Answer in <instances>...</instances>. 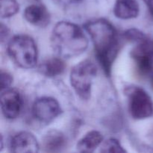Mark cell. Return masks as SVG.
<instances>
[{
  "instance_id": "cell-1",
  "label": "cell",
  "mask_w": 153,
  "mask_h": 153,
  "mask_svg": "<svg viewBox=\"0 0 153 153\" xmlns=\"http://www.w3.org/2000/svg\"><path fill=\"white\" fill-rule=\"evenodd\" d=\"M85 28L91 36L97 57L105 73L110 76L120 49L117 30L109 21L104 19L87 22Z\"/></svg>"
},
{
  "instance_id": "cell-2",
  "label": "cell",
  "mask_w": 153,
  "mask_h": 153,
  "mask_svg": "<svg viewBox=\"0 0 153 153\" xmlns=\"http://www.w3.org/2000/svg\"><path fill=\"white\" fill-rule=\"evenodd\" d=\"M50 41L55 53L65 58L79 56L88 46V40L82 28L67 21H61L55 25Z\"/></svg>"
},
{
  "instance_id": "cell-3",
  "label": "cell",
  "mask_w": 153,
  "mask_h": 153,
  "mask_svg": "<svg viewBox=\"0 0 153 153\" xmlns=\"http://www.w3.org/2000/svg\"><path fill=\"white\" fill-rule=\"evenodd\" d=\"M7 53L16 65L22 69H31L37 61V45L28 35H16L9 41Z\"/></svg>"
},
{
  "instance_id": "cell-4",
  "label": "cell",
  "mask_w": 153,
  "mask_h": 153,
  "mask_svg": "<svg viewBox=\"0 0 153 153\" xmlns=\"http://www.w3.org/2000/svg\"><path fill=\"white\" fill-rule=\"evenodd\" d=\"M97 73V67L90 59L81 61L72 69L70 84L82 100H88L91 97L93 81Z\"/></svg>"
},
{
  "instance_id": "cell-5",
  "label": "cell",
  "mask_w": 153,
  "mask_h": 153,
  "mask_svg": "<svg viewBox=\"0 0 153 153\" xmlns=\"http://www.w3.org/2000/svg\"><path fill=\"white\" fill-rule=\"evenodd\" d=\"M128 111L134 120H143L153 115V102L150 96L140 87L130 85L125 88Z\"/></svg>"
},
{
  "instance_id": "cell-6",
  "label": "cell",
  "mask_w": 153,
  "mask_h": 153,
  "mask_svg": "<svg viewBox=\"0 0 153 153\" xmlns=\"http://www.w3.org/2000/svg\"><path fill=\"white\" fill-rule=\"evenodd\" d=\"M130 52L138 73L148 76L153 72V41L148 37L136 43Z\"/></svg>"
},
{
  "instance_id": "cell-7",
  "label": "cell",
  "mask_w": 153,
  "mask_h": 153,
  "mask_svg": "<svg viewBox=\"0 0 153 153\" xmlns=\"http://www.w3.org/2000/svg\"><path fill=\"white\" fill-rule=\"evenodd\" d=\"M61 112L58 102L52 97H42L36 100L33 105V114L40 122H51Z\"/></svg>"
},
{
  "instance_id": "cell-8",
  "label": "cell",
  "mask_w": 153,
  "mask_h": 153,
  "mask_svg": "<svg viewBox=\"0 0 153 153\" xmlns=\"http://www.w3.org/2000/svg\"><path fill=\"white\" fill-rule=\"evenodd\" d=\"M22 98L19 92L13 89H5L1 94V108L7 119H15L22 108Z\"/></svg>"
},
{
  "instance_id": "cell-9",
  "label": "cell",
  "mask_w": 153,
  "mask_h": 153,
  "mask_svg": "<svg viewBox=\"0 0 153 153\" xmlns=\"http://www.w3.org/2000/svg\"><path fill=\"white\" fill-rule=\"evenodd\" d=\"M39 143L33 134L28 131L17 133L10 143V149L14 153H36L39 151Z\"/></svg>"
},
{
  "instance_id": "cell-10",
  "label": "cell",
  "mask_w": 153,
  "mask_h": 153,
  "mask_svg": "<svg viewBox=\"0 0 153 153\" xmlns=\"http://www.w3.org/2000/svg\"><path fill=\"white\" fill-rule=\"evenodd\" d=\"M41 144L44 152H59L67 146V139L61 131L50 130L43 135Z\"/></svg>"
},
{
  "instance_id": "cell-11",
  "label": "cell",
  "mask_w": 153,
  "mask_h": 153,
  "mask_svg": "<svg viewBox=\"0 0 153 153\" xmlns=\"http://www.w3.org/2000/svg\"><path fill=\"white\" fill-rule=\"evenodd\" d=\"M24 17L29 23L37 26L45 27L49 22V14L43 6L31 4L24 11Z\"/></svg>"
},
{
  "instance_id": "cell-12",
  "label": "cell",
  "mask_w": 153,
  "mask_h": 153,
  "mask_svg": "<svg viewBox=\"0 0 153 153\" xmlns=\"http://www.w3.org/2000/svg\"><path fill=\"white\" fill-rule=\"evenodd\" d=\"M114 13L119 19L136 18L139 14L138 2L137 0H116Z\"/></svg>"
},
{
  "instance_id": "cell-13",
  "label": "cell",
  "mask_w": 153,
  "mask_h": 153,
  "mask_svg": "<svg viewBox=\"0 0 153 153\" xmlns=\"http://www.w3.org/2000/svg\"><path fill=\"white\" fill-rule=\"evenodd\" d=\"M103 140L102 135L98 131H89L87 133L76 145V149L80 152H93Z\"/></svg>"
},
{
  "instance_id": "cell-14",
  "label": "cell",
  "mask_w": 153,
  "mask_h": 153,
  "mask_svg": "<svg viewBox=\"0 0 153 153\" xmlns=\"http://www.w3.org/2000/svg\"><path fill=\"white\" fill-rule=\"evenodd\" d=\"M66 65L62 59L58 58H51L43 61L39 67L40 73L47 77H55L62 74Z\"/></svg>"
},
{
  "instance_id": "cell-15",
  "label": "cell",
  "mask_w": 153,
  "mask_h": 153,
  "mask_svg": "<svg viewBox=\"0 0 153 153\" xmlns=\"http://www.w3.org/2000/svg\"><path fill=\"white\" fill-rule=\"evenodd\" d=\"M1 17L8 18L19 11V4L16 0H0Z\"/></svg>"
},
{
  "instance_id": "cell-16",
  "label": "cell",
  "mask_w": 153,
  "mask_h": 153,
  "mask_svg": "<svg viewBox=\"0 0 153 153\" xmlns=\"http://www.w3.org/2000/svg\"><path fill=\"white\" fill-rule=\"evenodd\" d=\"M100 152H126V151L123 149L120 142L114 138H109L102 143L100 149Z\"/></svg>"
},
{
  "instance_id": "cell-17",
  "label": "cell",
  "mask_w": 153,
  "mask_h": 153,
  "mask_svg": "<svg viewBox=\"0 0 153 153\" xmlns=\"http://www.w3.org/2000/svg\"><path fill=\"white\" fill-rule=\"evenodd\" d=\"M124 36L128 40L135 42V43H137L147 37L144 33L140 31V30L136 29V28H130V29L127 30L124 33Z\"/></svg>"
},
{
  "instance_id": "cell-18",
  "label": "cell",
  "mask_w": 153,
  "mask_h": 153,
  "mask_svg": "<svg viewBox=\"0 0 153 153\" xmlns=\"http://www.w3.org/2000/svg\"><path fill=\"white\" fill-rule=\"evenodd\" d=\"M13 82V77L11 75L9 74L7 72H4L1 70V91H4V89H7L11 85Z\"/></svg>"
},
{
  "instance_id": "cell-19",
  "label": "cell",
  "mask_w": 153,
  "mask_h": 153,
  "mask_svg": "<svg viewBox=\"0 0 153 153\" xmlns=\"http://www.w3.org/2000/svg\"><path fill=\"white\" fill-rule=\"evenodd\" d=\"M9 34V30L6 25H4L3 23H1V41L2 43L4 40V39L7 38Z\"/></svg>"
},
{
  "instance_id": "cell-20",
  "label": "cell",
  "mask_w": 153,
  "mask_h": 153,
  "mask_svg": "<svg viewBox=\"0 0 153 153\" xmlns=\"http://www.w3.org/2000/svg\"><path fill=\"white\" fill-rule=\"evenodd\" d=\"M143 1L146 4L149 12H150L151 14L153 16V0H143Z\"/></svg>"
},
{
  "instance_id": "cell-21",
  "label": "cell",
  "mask_w": 153,
  "mask_h": 153,
  "mask_svg": "<svg viewBox=\"0 0 153 153\" xmlns=\"http://www.w3.org/2000/svg\"><path fill=\"white\" fill-rule=\"evenodd\" d=\"M66 1H68V2H78L80 0H65Z\"/></svg>"
},
{
  "instance_id": "cell-22",
  "label": "cell",
  "mask_w": 153,
  "mask_h": 153,
  "mask_svg": "<svg viewBox=\"0 0 153 153\" xmlns=\"http://www.w3.org/2000/svg\"><path fill=\"white\" fill-rule=\"evenodd\" d=\"M151 85H152V88L153 89V76L152 77V79H151Z\"/></svg>"
}]
</instances>
